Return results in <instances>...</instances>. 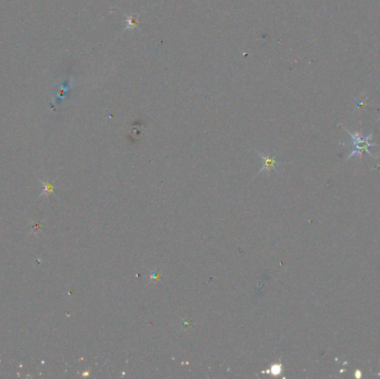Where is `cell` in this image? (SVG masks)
Here are the masks:
<instances>
[{"label":"cell","instance_id":"cell-1","mask_svg":"<svg viewBox=\"0 0 380 379\" xmlns=\"http://www.w3.org/2000/svg\"><path fill=\"white\" fill-rule=\"evenodd\" d=\"M346 131L348 132V134H349L350 138H351V148H352L349 157H348L347 159L354 157L355 155H363L364 153H367L369 156L376 158L375 157V155H373V153H370V150H369V147H372V146H376V144H374V143H372V141H370V139L373 138V135L364 137V136H361L359 132H355V134H352V132H350L349 130H347V129H346Z\"/></svg>","mask_w":380,"mask_h":379}]
</instances>
